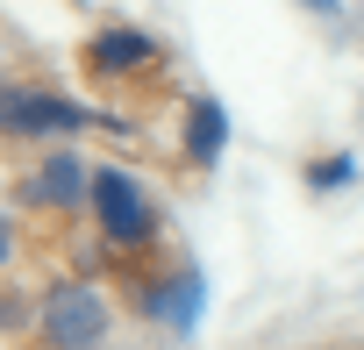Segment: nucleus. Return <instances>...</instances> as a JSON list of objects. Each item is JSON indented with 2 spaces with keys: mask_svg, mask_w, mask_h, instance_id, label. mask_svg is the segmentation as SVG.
<instances>
[{
  "mask_svg": "<svg viewBox=\"0 0 364 350\" xmlns=\"http://www.w3.org/2000/svg\"><path fill=\"white\" fill-rule=\"evenodd\" d=\"M86 186H93V164L79 150H50V157H36V171H22L15 193L36 215H72V208H86Z\"/></svg>",
  "mask_w": 364,
  "mask_h": 350,
  "instance_id": "nucleus-5",
  "label": "nucleus"
},
{
  "mask_svg": "<svg viewBox=\"0 0 364 350\" xmlns=\"http://www.w3.org/2000/svg\"><path fill=\"white\" fill-rule=\"evenodd\" d=\"M200 307H208V272H193V265H171L164 279L136 286V314L171 322L178 336H193V329H200Z\"/></svg>",
  "mask_w": 364,
  "mask_h": 350,
  "instance_id": "nucleus-6",
  "label": "nucleus"
},
{
  "mask_svg": "<svg viewBox=\"0 0 364 350\" xmlns=\"http://www.w3.org/2000/svg\"><path fill=\"white\" fill-rule=\"evenodd\" d=\"M36 329H43V343H58V350H100L107 336H114V300H107V286L100 279H50L43 286V300H36Z\"/></svg>",
  "mask_w": 364,
  "mask_h": 350,
  "instance_id": "nucleus-2",
  "label": "nucleus"
},
{
  "mask_svg": "<svg viewBox=\"0 0 364 350\" xmlns=\"http://www.w3.org/2000/svg\"><path fill=\"white\" fill-rule=\"evenodd\" d=\"M100 107H79L50 86H0V136L8 143H43V136H79L93 129Z\"/></svg>",
  "mask_w": 364,
  "mask_h": 350,
  "instance_id": "nucleus-3",
  "label": "nucleus"
},
{
  "mask_svg": "<svg viewBox=\"0 0 364 350\" xmlns=\"http://www.w3.org/2000/svg\"><path fill=\"white\" fill-rule=\"evenodd\" d=\"M86 208H93V229L114 258H143L157 236H164V208L150 201V186L136 179L129 164H93V186H86Z\"/></svg>",
  "mask_w": 364,
  "mask_h": 350,
  "instance_id": "nucleus-1",
  "label": "nucleus"
},
{
  "mask_svg": "<svg viewBox=\"0 0 364 350\" xmlns=\"http://www.w3.org/2000/svg\"><path fill=\"white\" fill-rule=\"evenodd\" d=\"M300 8H307V15H336V8H343V0H300Z\"/></svg>",
  "mask_w": 364,
  "mask_h": 350,
  "instance_id": "nucleus-10",
  "label": "nucleus"
},
{
  "mask_svg": "<svg viewBox=\"0 0 364 350\" xmlns=\"http://www.w3.org/2000/svg\"><path fill=\"white\" fill-rule=\"evenodd\" d=\"M43 350H58V343H43Z\"/></svg>",
  "mask_w": 364,
  "mask_h": 350,
  "instance_id": "nucleus-11",
  "label": "nucleus"
},
{
  "mask_svg": "<svg viewBox=\"0 0 364 350\" xmlns=\"http://www.w3.org/2000/svg\"><path fill=\"white\" fill-rule=\"evenodd\" d=\"M350 179H357V157H343V150L307 164V186H314V193H336V186H350Z\"/></svg>",
  "mask_w": 364,
  "mask_h": 350,
  "instance_id": "nucleus-8",
  "label": "nucleus"
},
{
  "mask_svg": "<svg viewBox=\"0 0 364 350\" xmlns=\"http://www.w3.org/2000/svg\"><path fill=\"white\" fill-rule=\"evenodd\" d=\"M79 58H86V79L93 86H129V79L164 72V43L143 36V29H93Z\"/></svg>",
  "mask_w": 364,
  "mask_h": 350,
  "instance_id": "nucleus-4",
  "label": "nucleus"
},
{
  "mask_svg": "<svg viewBox=\"0 0 364 350\" xmlns=\"http://www.w3.org/2000/svg\"><path fill=\"white\" fill-rule=\"evenodd\" d=\"M15 258V229H8V215H0V265Z\"/></svg>",
  "mask_w": 364,
  "mask_h": 350,
  "instance_id": "nucleus-9",
  "label": "nucleus"
},
{
  "mask_svg": "<svg viewBox=\"0 0 364 350\" xmlns=\"http://www.w3.org/2000/svg\"><path fill=\"white\" fill-rule=\"evenodd\" d=\"M222 150H229V107H222L215 93H193V100H186V136H178V164H186V171H208Z\"/></svg>",
  "mask_w": 364,
  "mask_h": 350,
  "instance_id": "nucleus-7",
  "label": "nucleus"
}]
</instances>
